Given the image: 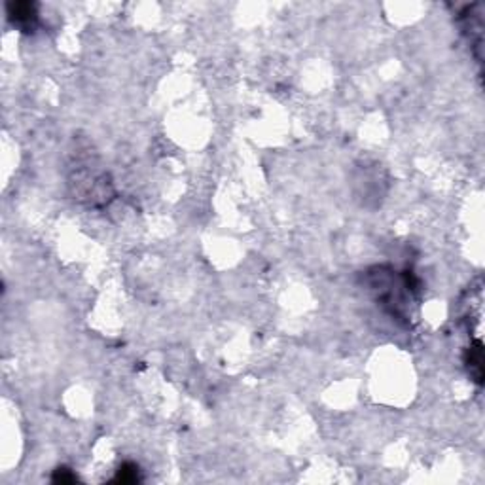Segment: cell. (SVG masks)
I'll list each match as a JSON object with an SVG mask.
<instances>
[{
    "label": "cell",
    "mask_w": 485,
    "mask_h": 485,
    "mask_svg": "<svg viewBox=\"0 0 485 485\" xmlns=\"http://www.w3.org/2000/svg\"><path fill=\"white\" fill-rule=\"evenodd\" d=\"M6 12L12 25L23 33H33L38 25V4L35 2H10Z\"/></svg>",
    "instance_id": "cell-2"
},
{
    "label": "cell",
    "mask_w": 485,
    "mask_h": 485,
    "mask_svg": "<svg viewBox=\"0 0 485 485\" xmlns=\"http://www.w3.org/2000/svg\"><path fill=\"white\" fill-rule=\"evenodd\" d=\"M371 290L376 292V298L385 311L393 315L398 321L409 319V301L417 292V279L412 272L396 273L389 267H376L368 273Z\"/></svg>",
    "instance_id": "cell-1"
},
{
    "label": "cell",
    "mask_w": 485,
    "mask_h": 485,
    "mask_svg": "<svg viewBox=\"0 0 485 485\" xmlns=\"http://www.w3.org/2000/svg\"><path fill=\"white\" fill-rule=\"evenodd\" d=\"M139 479H141V476H139V466L133 463H125L120 466L114 482H118V484H136Z\"/></svg>",
    "instance_id": "cell-4"
},
{
    "label": "cell",
    "mask_w": 485,
    "mask_h": 485,
    "mask_svg": "<svg viewBox=\"0 0 485 485\" xmlns=\"http://www.w3.org/2000/svg\"><path fill=\"white\" fill-rule=\"evenodd\" d=\"M464 362L468 366L472 379H474L478 385H482V381H484V345H482L479 340H476V342L468 347Z\"/></svg>",
    "instance_id": "cell-3"
},
{
    "label": "cell",
    "mask_w": 485,
    "mask_h": 485,
    "mask_svg": "<svg viewBox=\"0 0 485 485\" xmlns=\"http://www.w3.org/2000/svg\"><path fill=\"white\" fill-rule=\"evenodd\" d=\"M51 479H53L55 484H74V482L78 479V476H76L71 468H64V466H61V468H58V470L53 472V478Z\"/></svg>",
    "instance_id": "cell-5"
}]
</instances>
